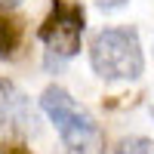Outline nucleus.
I'll use <instances>...</instances> for the list:
<instances>
[{"instance_id":"obj_2","label":"nucleus","mask_w":154,"mask_h":154,"mask_svg":"<svg viewBox=\"0 0 154 154\" xmlns=\"http://www.w3.org/2000/svg\"><path fill=\"white\" fill-rule=\"evenodd\" d=\"M40 108L46 111V117L56 123L62 142H65L68 148H83L89 142V136L96 133V120L89 117V111L80 108L71 99V93L62 89V86H46L43 89Z\"/></svg>"},{"instance_id":"obj_4","label":"nucleus","mask_w":154,"mask_h":154,"mask_svg":"<svg viewBox=\"0 0 154 154\" xmlns=\"http://www.w3.org/2000/svg\"><path fill=\"white\" fill-rule=\"evenodd\" d=\"M0 126L6 130H34V114H28L25 96L9 80H0Z\"/></svg>"},{"instance_id":"obj_7","label":"nucleus","mask_w":154,"mask_h":154,"mask_svg":"<svg viewBox=\"0 0 154 154\" xmlns=\"http://www.w3.org/2000/svg\"><path fill=\"white\" fill-rule=\"evenodd\" d=\"M0 154H31V148H25L19 142H3L0 145Z\"/></svg>"},{"instance_id":"obj_3","label":"nucleus","mask_w":154,"mask_h":154,"mask_svg":"<svg viewBox=\"0 0 154 154\" xmlns=\"http://www.w3.org/2000/svg\"><path fill=\"white\" fill-rule=\"evenodd\" d=\"M83 22H86V12L80 3L53 0V9L40 25V40L49 46V53H56V59H71L80 49Z\"/></svg>"},{"instance_id":"obj_6","label":"nucleus","mask_w":154,"mask_h":154,"mask_svg":"<svg viewBox=\"0 0 154 154\" xmlns=\"http://www.w3.org/2000/svg\"><path fill=\"white\" fill-rule=\"evenodd\" d=\"M114 154H151V139L145 136H126L117 142Z\"/></svg>"},{"instance_id":"obj_1","label":"nucleus","mask_w":154,"mask_h":154,"mask_svg":"<svg viewBox=\"0 0 154 154\" xmlns=\"http://www.w3.org/2000/svg\"><path fill=\"white\" fill-rule=\"evenodd\" d=\"M89 65L102 80H136L145 71L142 43L133 28H105L89 43Z\"/></svg>"},{"instance_id":"obj_5","label":"nucleus","mask_w":154,"mask_h":154,"mask_svg":"<svg viewBox=\"0 0 154 154\" xmlns=\"http://www.w3.org/2000/svg\"><path fill=\"white\" fill-rule=\"evenodd\" d=\"M16 46H19V25L0 16V56H9Z\"/></svg>"},{"instance_id":"obj_9","label":"nucleus","mask_w":154,"mask_h":154,"mask_svg":"<svg viewBox=\"0 0 154 154\" xmlns=\"http://www.w3.org/2000/svg\"><path fill=\"white\" fill-rule=\"evenodd\" d=\"M0 6L3 9H16V6H22V0H0Z\"/></svg>"},{"instance_id":"obj_8","label":"nucleus","mask_w":154,"mask_h":154,"mask_svg":"<svg viewBox=\"0 0 154 154\" xmlns=\"http://www.w3.org/2000/svg\"><path fill=\"white\" fill-rule=\"evenodd\" d=\"M96 3H99L102 9H120V6L130 3V0H96Z\"/></svg>"}]
</instances>
